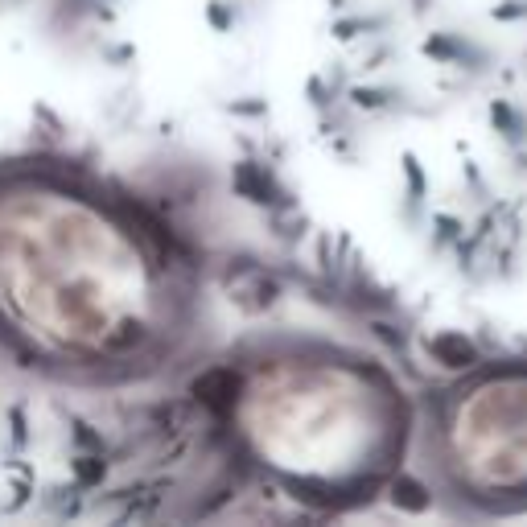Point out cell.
<instances>
[{"instance_id":"obj_1","label":"cell","mask_w":527,"mask_h":527,"mask_svg":"<svg viewBox=\"0 0 527 527\" xmlns=\"http://www.w3.org/2000/svg\"><path fill=\"white\" fill-rule=\"evenodd\" d=\"M453 474L474 499L527 503V371H495L458 392Z\"/></svg>"}]
</instances>
